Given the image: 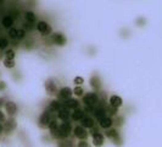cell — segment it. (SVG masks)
<instances>
[{
  "instance_id": "obj_1",
  "label": "cell",
  "mask_w": 162,
  "mask_h": 147,
  "mask_svg": "<svg viewBox=\"0 0 162 147\" xmlns=\"http://www.w3.org/2000/svg\"><path fill=\"white\" fill-rule=\"evenodd\" d=\"M83 103L85 104V107L95 108L99 104V96H97V93L90 92V93H87L85 96H83Z\"/></svg>"
},
{
  "instance_id": "obj_2",
  "label": "cell",
  "mask_w": 162,
  "mask_h": 147,
  "mask_svg": "<svg viewBox=\"0 0 162 147\" xmlns=\"http://www.w3.org/2000/svg\"><path fill=\"white\" fill-rule=\"evenodd\" d=\"M51 120H54V119H51V113L46 109L40 114L39 120H38V124H39V126L41 129H46V128H49V124L51 123Z\"/></svg>"
},
{
  "instance_id": "obj_3",
  "label": "cell",
  "mask_w": 162,
  "mask_h": 147,
  "mask_svg": "<svg viewBox=\"0 0 162 147\" xmlns=\"http://www.w3.org/2000/svg\"><path fill=\"white\" fill-rule=\"evenodd\" d=\"M44 86H45V91H46V93H48L49 96L56 94V92H57V85H56L55 80H53V78L46 80Z\"/></svg>"
},
{
  "instance_id": "obj_4",
  "label": "cell",
  "mask_w": 162,
  "mask_h": 147,
  "mask_svg": "<svg viewBox=\"0 0 162 147\" xmlns=\"http://www.w3.org/2000/svg\"><path fill=\"white\" fill-rule=\"evenodd\" d=\"M106 137L109 140H111L113 144H117V145H121V142H122V140L120 137V134H118V131L116 129H109V130H106Z\"/></svg>"
},
{
  "instance_id": "obj_5",
  "label": "cell",
  "mask_w": 162,
  "mask_h": 147,
  "mask_svg": "<svg viewBox=\"0 0 162 147\" xmlns=\"http://www.w3.org/2000/svg\"><path fill=\"white\" fill-rule=\"evenodd\" d=\"M37 30L41 33V36H49L50 33H51V26L48 23V22H45V21H39L38 22V25H37Z\"/></svg>"
},
{
  "instance_id": "obj_6",
  "label": "cell",
  "mask_w": 162,
  "mask_h": 147,
  "mask_svg": "<svg viewBox=\"0 0 162 147\" xmlns=\"http://www.w3.org/2000/svg\"><path fill=\"white\" fill-rule=\"evenodd\" d=\"M59 131H60L61 139H66V137H68V135L71 134L72 126H71V124H69L68 121H64L62 124L59 125Z\"/></svg>"
},
{
  "instance_id": "obj_7",
  "label": "cell",
  "mask_w": 162,
  "mask_h": 147,
  "mask_svg": "<svg viewBox=\"0 0 162 147\" xmlns=\"http://www.w3.org/2000/svg\"><path fill=\"white\" fill-rule=\"evenodd\" d=\"M73 135L79 139L81 141H85V139L88 137V132H87V129H84L83 126L81 125H77L74 129H73Z\"/></svg>"
},
{
  "instance_id": "obj_8",
  "label": "cell",
  "mask_w": 162,
  "mask_h": 147,
  "mask_svg": "<svg viewBox=\"0 0 162 147\" xmlns=\"http://www.w3.org/2000/svg\"><path fill=\"white\" fill-rule=\"evenodd\" d=\"M2 126H4L5 134H10V132H12V131L17 128V124H16V120H15L14 118H10V119L5 120V124H4Z\"/></svg>"
},
{
  "instance_id": "obj_9",
  "label": "cell",
  "mask_w": 162,
  "mask_h": 147,
  "mask_svg": "<svg viewBox=\"0 0 162 147\" xmlns=\"http://www.w3.org/2000/svg\"><path fill=\"white\" fill-rule=\"evenodd\" d=\"M72 94H73V91L69 88V87H62L60 91H59V98L61 99V101H68V99H71V97H72Z\"/></svg>"
},
{
  "instance_id": "obj_10",
  "label": "cell",
  "mask_w": 162,
  "mask_h": 147,
  "mask_svg": "<svg viewBox=\"0 0 162 147\" xmlns=\"http://www.w3.org/2000/svg\"><path fill=\"white\" fill-rule=\"evenodd\" d=\"M51 40H53V44H56L60 47L66 44V37L62 33H54L51 36Z\"/></svg>"
},
{
  "instance_id": "obj_11",
  "label": "cell",
  "mask_w": 162,
  "mask_h": 147,
  "mask_svg": "<svg viewBox=\"0 0 162 147\" xmlns=\"http://www.w3.org/2000/svg\"><path fill=\"white\" fill-rule=\"evenodd\" d=\"M62 107H64V104H62L60 101L54 99V101L50 102V104H49V107H48V110H49L50 113H59Z\"/></svg>"
},
{
  "instance_id": "obj_12",
  "label": "cell",
  "mask_w": 162,
  "mask_h": 147,
  "mask_svg": "<svg viewBox=\"0 0 162 147\" xmlns=\"http://www.w3.org/2000/svg\"><path fill=\"white\" fill-rule=\"evenodd\" d=\"M5 110H6V113L10 115V116H12V115H15L16 114V111H17V106H16V103L15 102H6L5 103Z\"/></svg>"
},
{
  "instance_id": "obj_13",
  "label": "cell",
  "mask_w": 162,
  "mask_h": 147,
  "mask_svg": "<svg viewBox=\"0 0 162 147\" xmlns=\"http://www.w3.org/2000/svg\"><path fill=\"white\" fill-rule=\"evenodd\" d=\"M93 114H94V116L97 118V120L100 121L101 119H104L105 116H106V111H105V107L104 106H97L94 108V111H93Z\"/></svg>"
},
{
  "instance_id": "obj_14",
  "label": "cell",
  "mask_w": 162,
  "mask_h": 147,
  "mask_svg": "<svg viewBox=\"0 0 162 147\" xmlns=\"http://www.w3.org/2000/svg\"><path fill=\"white\" fill-rule=\"evenodd\" d=\"M94 125H95L94 119L90 118V116H84L82 119V121H81V126H83L84 129H93Z\"/></svg>"
},
{
  "instance_id": "obj_15",
  "label": "cell",
  "mask_w": 162,
  "mask_h": 147,
  "mask_svg": "<svg viewBox=\"0 0 162 147\" xmlns=\"http://www.w3.org/2000/svg\"><path fill=\"white\" fill-rule=\"evenodd\" d=\"M71 115H72V113H69V109H67L66 107H62L61 110L57 113L59 119L62 120V121H68V119L71 118Z\"/></svg>"
},
{
  "instance_id": "obj_16",
  "label": "cell",
  "mask_w": 162,
  "mask_h": 147,
  "mask_svg": "<svg viewBox=\"0 0 162 147\" xmlns=\"http://www.w3.org/2000/svg\"><path fill=\"white\" fill-rule=\"evenodd\" d=\"M104 141H105L104 135H101L100 132H94L93 134V144H94V146L101 147L104 145Z\"/></svg>"
},
{
  "instance_id": "obj_17",
  "label": "cell",
  "mask_w": 162,
  "mask_h": 147,
  "mask_svg": "<svg viewBox=\"0 0 162 147\" xmlns=\"http://www.w3.org/2000/svg\"><path fill=\"white\" fill-rule=\"evenodd\" d=\"M64 107H66L67 109H78L79 108V102L77 101V99H74V98H71V99H68V101H66L65 103H64Z\"/></svg>"
},
{
  "instance_id": "obj_18",
  "label": "cell",
  "mask_w": 162,
  "mask_h": 147,
  "mask_svg": "<svg viewBox=\"0 0 162 147\" xmlns=\"http://www.w3.org/2000/svg\"><path fill=\"white\" fill-rule=\"evenodd\" d=\"M122 103H123V101H122V98L120 96L113 94V96L110 97V106H112L115 108H120L122 106Z\"/></svg>"
},
{
  "instance_id": "obj_19",
  "label": "cell",
  "mask_w": 162,
  "mask_h": 147,
  "mask_svg": "<svg viewBox=\"0 0 162 147\" xmlns=\"http://www.w3.org/2000/svg\"><path fill=\"white\" fill-rule=\"evenodd\" d=\"M112 124H113V121H112V119H111V118H109V116H105L104 119H101V120L99 121L100 128L106 129V130H109V129L112 126Z\"/></svg>"
},
{
  "instance_id": "obj_20",
  "label": "cell",
  "mask_w": 162,
  "mask_h": 147,
  "mask_svg": "<svg viewBox=\"0 0 162 147\" xmlns=\"http://www.w3.org/2000/svg\"><path fill=\"white\" fill-rule=\"evenodd\" d=\"M83 118H84V110L79 109V108L73 110V113H72V115H71V119H72L73 121H82Z\"/></svg>"
},
{
  "instance_id": "obj_21",
  "label": "cell",
  "mask_w": 162,
  "mask_h": 147,
  "mask_svg": "<svg viewBox=\"0 0 162 147\" xmlns=\"http://www.w3.org/2000/svg\"><path fill=\"white\" fill-rule=\"evenodd\" d=\"M1 25H2L5 28H11V27H12V25H14V19H12L10 15L4 16V17H2V20H1Z\"/></svg>"
},
{
  "instance_id": "obj_22",
  "label": "cell",
  "mask_w": 162,
  "mask_h": 147,
  "mask_svg": "<svg viewBox=\"0 0 162 147\" xmlns=\"http://www.w3.org/2000/svg\"><path fill=\"white\" fill-rule=\"evenodd\" d=\"M105 111H106V116L111 118V116H116L117 115V111H118V108H115L112 106H107L105 108Z\"/></svg>"
},
{
  "instance_id": "obj_23",
  "label": "cell",
  "mask_w": 162,
  "mask_h": 147,
  "mask_svg": "<svg viewBox=\"0 0 162 147\" xmlns=\"http://www.w3.org/2000/svg\"><path fill=\"white\" fill-rule=\"evenodd\" d=\"M25 17H26V21L28 23H34L37 21V17H35L34 12H32V11H27L26 15H25Z\"/></svg>"
},
{
  "instance_id": "obj_24",
  "label": "cell",
  "mask_w": 162,
  "mask_h": 147,
  "mask_svg": "<svg viewBox=\"0 0 162 147\" xmlns=\"http://www.w3.org/2000/svg\"><path fill=\"white\" fill-rule=\"evenodd\" d=\"M90 83H92V87L95 88V90H99L100 88V80L97 75H94L92 78H90Z\"/></svg>"
},
{
  "instance_id": "obj_25",
  "label": "cell",
  "mask_w": 162,
  "mask_h": 147,
  "mask_svg": "<svg viewBox=\"0 0 162 147\" xmlns=\"http://www.w3.org/2000/svg\"><path fill=\"white\" fill-rule=\"evenodd\" d=\"M4 55H5V59L14 60V58H15V52H14L12 49H7V50H5Z\"/></svg>"
},
{
  "instance_id": "obj_26",
  "label": "cell",
  "mask_w": 162,
  "mask_h": 147,
  "mask_svg": "<svg viewBox=\"0 0 162 147\" xmlns=\"http://www.w3.org/2000/svg\"><path fill=\"white\" fill-rule=\"evenodd\" d=\"M83 93H84V90H83L82 86H76V87H74V90H73V94H76L77 97H82Z\"/></svg>"
},
{
  "instance_id": "obj_27",
  "label": "cell",
  "mask_w": 162,
  "mask_h": 147,
  "mask_svg": "<svg viewBox=\"0 0 162 147\" xmlns=\"http://www.w3.org/2000/svg\"><path fill=\"white\" fill-rule=\"evenodd\" d=\"M2 64H4V66L7 68V69H12V68L15 66V61H14V60H9V59H4Z\"/></svg>"
},
{
  "instance_id": "obj_28",
  "label": "cell",
  "mask_w": 162,
  "mask_h": 147,
  "mask_svg": "<svg viewBox=\"0 0 162 147\" xmlns=\"http://www.w3.org/2000/svg\"><path fill=\"white\" fill-rule=\"evenodd\" d=\"M9 45V40L4 37H0V49H6V47Z\"/></svg>"
},
{
  "instance_id": "obj_29",
  "label": "cell",
  "mask_w": 162,
  "mask_h": 147,
  "mask_svg": "<svg viewBox=\"0 0 162 147\" xmlns=\"http://www.w3.org/2000/svg\"><path fill=\"white\" fill-rule=\"evenodd\" d=\"M56 129H59V124H57V121L54 119V120H51V123L49 124V130L53 131V130H56Z\"/></svg>"
},
{
  "instance_id": "obj_30",
  "label": "cell",
  "mask_w": 162,
  "mask_h": 147,
  "mask_svg": "<svg viewBox=\"0 0 162 147\" xmlns=\"http://www.w3.org/2000/svg\"><path fill=\"white\" fill-rule=\"evenodd\" d=\"M9 36H10V38H12V39H16L17 38V30L16 28H10Z\"/></svg>"
},
{
  "instance_id": "obj_31",
  "label": "cell",
  "mask_w": 162,
  "mask_h": 147,
  "mask_svg": "<svg viewBox=\"0 0 162 147\" xmlns=\"http://www.w3.org/2000/svg\"><path fill=\"white\" fill-rule=\"evenodd\" d=\"M74 83H76V86H81L82 83H84V78L81 77V76H77V77L74 78Z\"/></svg>"
},
{
  "instance_id": "obj_32",
  "label": "cell",
  "mask_w": 162,
  "mask_h": 147,
  "mask_svg": "<svg viewBox=\"0 0 162 147\" xmlns=\"http://www.w3.org/2000/svg\"><path fill=\"white\" fill-rule=\"evenodd\" d=\"M26 35V31L23 30V28H20V30H17V39H22L23 37Z\"/></svg>"
},
{
  "instance_id": "obj_33",
  "label": "cell",
  "mask_w": 162,
  "mask_h": 147,
  "mask_svg": "<svg viewBox=\"0 0 162 147\" xmlns=\"http://www.w3.org/2000/svg\"><path fill=\"white\" fill-rule=\"evenodd\" d=\"M59 147H73L72 141H64V142H60Z\"/></svg>"
},
{
  "instance_id": "obj_34",
  "label": "cell",
  "mask_w": 162,
  "mask_h": 147,
  "mask_svg": "<svg viewBox=\"0 0 162 147\" xmlns=\"http://www.w3.org/2000/svg\"><path fill=\"white\" fill-rule=\"evenodd\" d=\"M77 147H89V145H88L87 141H79L78 145H77Z\"/></svg>"
},
{
  "instance_id": "obj_35",
  "label": "cell",
  "mask_w": 162,
  "mask_h": 147,
  "mask_svg": "<svg viewBox=\"0 0 162 147\" xmlns=\"http://www.w3.org/2000/svg\"><path fill=\"white\" fill-rule=\"evenodd\" d=\"M6 88V83L4 81H0V91H4Z\"/></svg>"
},
{
  "instance_id": "obj_36",
  "label": "cell",
  "mask_w": 162,
  "mask_h": 147,
  "mask_svg": "<svg viewBox=\"0 0 162 147\" xmlns=\"http://www.w3.org/2000/svg\"><path fill=\"white\" fill-rule=\"evenodd\" d=\"M116 121H117L116 124H117L118 126H121V125H122V121H123V119H122V118H117V120H116Z\"/></svg>"
},
{
  "instance_id": "obj_37",
  "label": "cell",
  "mask_w": 162,
  "mask_h": 147,
  "mask_svg": "<svg viewBox=\"0 0 162 147\" xmlns=\"http://www.w3.org/2000/svg\"><path fill=\"white\" fill-rule=\"evenodd\" d=\"M1 121H5V115H4V113L0 110V123Z\"/></svg>"
},
{
  "instance_id": "obj_38",
  "label": "cell",
  "mask_w": 162,
  "mask_h": 147,
  "mask_svg": "<svg viewBox=\"0 0 162 147\" xmlns=\"http://www.w3.org/2000/svg\"><path fill=\"white\" fill-rule=\"evenodd\" d=\"M5 103H6V102H5V99H4L2 97H0V108H1L2 106H5Z\"/></svg>"
},
{
  "instance_id": "obj_39",
  "label": "cell",
  "mask_w": 162,
  "mask_h": 147,
  "mask_svg": "<svg viewBox=\"0 0 162 147\" xmlns=\"http://www.w3.org/2000/svg\"><path fill=\"white\" fill-rule=\"evenodd\" d=\"M2 131H4V126H2V125H1V124H0V134H1V132H2Z\"/></svg>"
}]
</instances>
